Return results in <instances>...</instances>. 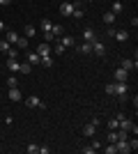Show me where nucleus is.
Wrapping results in <instances>:
<instances>
[{
  "mask_svg": "<svg viewBox=\"0 0 138 154\" xmlns=\"http://www.w3.org/2000/svg\"><path fill=\"white\" fill-rule=\"evenodd\" d=\"M16 48H19V51H28V37H19L16 39Z\"/></svg>",
  "mask_w": 138,
  "mask_h": 154,
  "instance_id": "14",
  "label": "nucleus"
},
{
  "mask_svg": "<svg viewBox=\"0 0 138 154\" xmlns=\"http://www.w3.org/2000/svg\"><path fill=\"white\" fill-rule=\"evenodd\" d=\"M81 152H83V154H94V152H97V149H94V147H92V145H90V147H81Z\"/></svg>",
  "mask_w": 138,
  "mask_h": 154,
  "instance_id": "35",
  "label": "nucleus"
},
{
  "mask_svg": "<svg viewBox=\"0 0 138 154\" xmlns=\"http://www.w3.org/2000/svg\"><path fill=\"white\" fill-rule=\"evenodd\" d=\"M37 35V28L35 26H26V37H35Z\"/></svg>",
  "mask_w": 138,
  "mask_h": 154,
  "instance_id": "29",
  "label": "nucleus"
},
{
  "mask_svg": "<svg viewBox=\"0 0 138 154\" xmlns=\"http://www.w3.org/2000/svg\"><path fill=\"white\" fill-rule=\"evenodd\" d=\"M51 35H53L55 39L62 37V35H65V28H62V26H51Z\"/></svg>",
  "mask_w": 138,
  "mask_h": 154,
  "instance_id": "17",
  "label": "nucleus"
},
{
  "mask_svg": "<svg viewBox=\"0 0 138 154\" xmlns=\"http://www.w3.org/2000/svg\"><path fill=\"white\" fill-rule=\"evenodd\" d=\"M113 39H118V42H127L129 35H127V30H113Z\"/></svg>",
  "mask_w": 138,
  "mask_h": 154,
  "instance_id": "11",
  "label": "nucleus"
},
{
  "mask_svg": "<svg viewBox=\"0 0 138 154\" xmlns=\"http://www.w3.org/2000/svg\"><path fill=\"white\" fill-rule=\"evenodd\" d=\"M51 26H53V23H51L48 19H41V30H44V32H48V30H51Z\"/></svg>",
  "mask_w": 138,
  "mask_h": 154,
  "instance_id": "31",
  "label": "nucleus"
},
{
  "mask_svg": "<svg viewBox=\"0 0 138 154\" xmlns=\"http://www.w3.org/2000/svg\"><path fill=\"white\" fill-rule=\"evenodd\" d=\"M51 152V147H44V145H39V154H48Z\"/></svg>",
  "mask_w": 138,
  "mask_h": 154,
  "instance_id": "37",
  "label": "nucleus"
},
{
  "mask_svg": "<svg viewBox=\"0 0 138 154\" xmlns=\"http://www.w3.org/2000/svg\"><path fill=\"white\" fill-rule=\"evenodd\" d=\"M19 71H21V74H30V71H32V64L28 62V60H26V62H19Z\"/></svg>",
  "mask_w": 138,
  "mask_h": 154,
  "instance_id": "18",
  "label": "nucleus"
},
{
  "mask_svg": "<svg viewBox=\"0 0 138 154\" xmlns=\"http://www.w3.org/2000/svg\"><path fill=\"white\" fill-rule=\"evenodd\" d=\"M81 37H83V42H90V44H92V42L97 39V32H94V30H92L90 26H87L85 30H83V35H81Z\"/></svg>",
  "mask_w": 138,
  "mask_h": 154,
  "instance_id": "8",
  "label": "nucleus"
},
{
  "mask_svg": "<svg viewBox=\"0 0 138 154\" xmlns=\"http://www.w3.org/2000/svg\"><path fill=\"white\" fill-rule=\"evenodd\" d=\"M53 51L58 53V55H62V53H65L67 48H65V44H62V42H58V44H55V48H53Z\"/></svg>",
  "mask_w": 138,
  "mask_h": 154,
  "instance_id": "30",
  "label": "nucleus"
},
{
  "mask_svg": "<svg viewBox=\"0 0 138 154\" xmlns=\"http://www.w3.org/2000/svg\"><path fill=\"white\" fill-rule=\"evenodd\" d=\"M53 39H55V37L51 35V30H48V32H44V42H53Z\"/></svg>",
  "mask_w": 138,
  "mask_h": 154,
  "instance_id": "36",
  "label": "nucleus"
},
{
  "mask_svg": "<svg viewBox=\"0 0 138 154\" xmlns=\"http://www.w3.org/2000/svg\"><path fill=\"white\" fill-rule=\"evenodd\" d=\"M26 60L35 67V64H39V62H41V55H39L37 51H26Z\"/></svg>",
  "mask_w": 138,
  "mask_h": 154,
  "instance_id": "6",
  "label": "nucleus"
},
{
  "mask_svg": "<svg viewBox=\"0 0 138 154\" xmlns=\"http://www.w3.org/2000/svg\"><path fill=\"white\" fill-rule=\"evenodd\" d=\"M2 30H5V21L0 19V32H2Z\"/></svg>",
  "mask_w": 138,
  "mask_h": 154,
  "instance_id": "39",
  "label": "nucleus"
},
{
  "mask_svg": "<svg viewBox=\"0 0 138 154\" xmlns=\"http://www.w3.org/2000/svg\"><path fill=\"white\" fill-rule=\"evenodd\" d=\"M115 147H118L120 154H129V152H131V147H129L127 138H120V140H115Z\"/></svg>",
  "mask_w": 138,
  "mask_h": 154,
  "instance_id": "4",
  "label": "nucleus"
},
{
  "mask_svg": "<svg viewBox=\"0 0 138 154\" xmlns=\"http://www.w3.org/2000/svg\"><path fill=\"white\" fill-rule=\"evenodd\" d=\"M7 5H12V0H0V7H7Z\"/></svg>",
  "mask_w": 138,
  "mask_h": 154,
  "instance_id": "38",
  "label": "nucleus"
},
{
  "mask_svg": "<svg viewBox=\"0 0 138 154\" xmlns=\"http://www.w3.org/2000/svg\"><path fill=\"white\" fill-rule=\"evenodd\" d=\"M7 42H9V44H16V39H19V35H16V32H14V30H7Z\"/></svg>",
  "mask_w": 138,
  "mask_h": 154,
  "instance_id": "23",
  "label": "nucleus"
},
{
  "mask_svg": "<svg viewBox=\"0 0 138 154\" xmlns=\"http://www.w3.org/2000/svg\"><path fill=\"white\" fill-rule=\"evenodd\" d=\"M62 44H65V48H72V46H76V39H74V37H67V35H62Z\"/></svg>",
  "mask_w": 138,
  "mask_h": 154,
  "instance_id": "20",
  "label": "nucleus"
},
{
  "mask_svg": "<svg viewBox=\"0 0 138 154\" xmlns=\"http://www.w3.org/2000/svg\"><path fill=\"white\" fill-rule=\"evenodd\" d=\"M7 69L9 71H19V60L16 58H7Z\"/></svg>",
  "mask_w": 138,
  "mask_h": 154,
  "instance_id": "16",
  "label": "nucleus"
},
{
  "mask_svg": "<svg viewBox=\"0 0 138 154\" xmlns=\"http://www.w3.org/2000/svg\"><path fill=\"white\" fill-rule=\"evenodd\" d=\"M120 67H122V69H127V71H133L136 69V60H122V64H120Z\"/></svg>",
  "mask_w": 138,
  "mask_h": 154,
  "instance_id": "13",
  "label": "nucleus"
},
{
  "mask_svg": "<svg viewBox=\"0 0 138 154\" xmlns=\"http://www.w3.org/2000/svg\"><path fill=\"white\" fill-rule=\"evenodd\" d=\"M76 7H78V0H74V2L65 0V2H60V14H62V16H72Z\"/></svg>",
  "mask_w": 138,
  "mask_h": 154,
  "instance_id": "1",
  "label": "nucleus"
},
{
  "mask_svg": "<svg viewBox=\"0 0 138 154\" xmlns=\"http://www.w3.org/2000/svg\"><path fill=\"white\" fill-rule=\"evenodd\" d=\"M9 48H12V44H9L7 39H0V53H7Z\"/></svg>",
  "mask_w": 138,
  "mask_h": 154,
  "instance_id": "25",
  "label": "nucleus"
},
{
  "mask_svg": "<svg viewBox=\"0 0 138 154\" xmlns=\"http://www.w3.org/2000/svg\"><path fill=\"white\" fill-rule=\"evenodd\" d=\"M115 140H120V131L115 129V131H108V143H115Z\"/></svg>",
  "mask_w": 138,
  "mask_h": 154,
  "instance_id": "26",
  "label": "nucleus"
},
{
  "mask_svg": "<svg viewBox=\"0 0 138 154\" xmlns=\"http://www.w3.org/2000/svg\"><path fill=\"white\" fill-rule=\"evenodd\" d=\"M90 2H92V0H90Z\"/></svg>",
  "mask_w": 138,
  "mask_h": 154,
  "instance_id": "41",
  "label": "nucleus"
},
{
  "mask_svg": "<svg viewBox=\"0 0 138 154\" xmlns=\"http://www.w3.org/2000/svg\"><path fill=\"white\" fill-rule=\"evenodd\" d=\"M124 81H129V71L118 67V69H115V83H124Z\"/></svg>",
  "mask_w": 138,
  "mask_h": 154,
  "instance_id": "7",
  "label": "nucleus"
},
{
  "mask_svg": "<svg viewBox=\"0 0 138 154\" xmlns=\"http://www.w3.org/2000/svg\"><path fill=\"white\" fill-rule=\"evenodd\" d=\"M7 94H9V99H12V101H21V99H23V94H21L19 88H9V92H7Z\"/></svg>",
  "mask_w": 138,
  "mask_h": 154,
  "instance_id": "9",
  "label": "nucleus"
},
{
  "mask_svg": "<svg viewBox=\"0 0 138 154\" xmlns=\"http://www.w3.org/2000/svg\"><path fill=\"white\" fill-rule=\"evenodd\" d=\"M0 12H2V7H0Z\"/></svg>",
  "mask_w": 138,
  "mask_h": 154,
  "instance_id": "40",
  "label": "nucleus"
},
{
  "mask_svg": "<svg viewBox=\"0 0 138 154\" xmlns=\"http://www.w3.org/2000/svg\"><path fill=\"white\" fill-rule=\"evenodd\" d=\"M122 9H124V5H122V0H115L113 2V7H111V12L118 16V14H122Z\"/></svg>",
  "mask_w": 138,
  "mask_h": 154,
  "instance_id": "15",
  "label": "nucleus"
},
{
  "mask_svg": "<svg viewBox=\"0 0 138 154\" xmlns=\"http://www.w3.org/2000/svg\"><path fill=\"white\" fill-rule=\"evenodd\" d=\"M106 127H108V131H115V129H120V122H118V117H111V120L106 122Z\"/></svg>",
  "mask_w": 138,
  "mask_h": 154,
  "instance_id": "21",
  "label": "nucleus"
},
{
  "mask_svg": "<svg viewBox=\"0 0 138 154\" xmlns=\"http://www.w3.org/2000/svg\"><path fill=\"white\" fill-rule=\"evenodd\" d=\"M106 154H118V147H115V143H108V147H104Z\"/></svg>",
  "mask_w": 138,
  "mask_h": 154,
  "instance_id": "28",
  "label": "nucleus"
},
{
  "mask_svg": "<svg viewBox=\"0 0 138 154\" xmlns=\"http://www.w3.org/2000/svg\"><path fill=\"white\" fill-rule=\"evenodd\" d=\"M101 19H104V23H106V26H111V23H115V19H118V16H115L113 12H106L104 16H101Z\"/></svg>",
  "mask_w": 138,
  "mask_h": 154,
  "instance_id": "19",
  "label": "nucleus"
},
{
  "mask_svg": "<svg viewBox=\"0 0 138 154\" xmlns=\"http://www.w3.org/2000/svg\"><path fill=\"white\" fill-rule=\"evenodd\" d=\"M81 53H83V55H90V53H92V44H90V42H85V44L81 46Z\"/></svg>",
  "mask_w": 138,
  "mask_h": 154,
  "instance_id": "27",
  "label": "nucleus"
},
{
  "mask_svg": "<svg viewBox=\"0 0 138 154\" xmlns=\"http://www.w3.org/2000/svg\"><path fill=\"white\" fill-rule=\"evenodd\" d=\"M72 16H74V19H83V9H81V7H76Z\"/></svg>",
  "mask_w": 138,
  "mask_h": 154,
  "instance_id": "34",
  "label": "nucleus"
},
{
  "mask_svg": "<svg viewBox=\"0 0 138 154\" xmlns=\"http://www.w3.org/2000/svg\"><path fill=\"white\" fill-rule=\"evenodd\" d=\"M127 92H129V83H127V81L124 83H115V94H118L120 99H124Z\"/></svg>",
  "mask_w": 138,
  "mask_h": 154,
  "instance_id": "5",
  "label": "nucleus"
},
{
  "mask_svg": "<svg viewBox=\"0 0 138 154\" xmlns=\"http://www.w3.org/2000/svg\"><path fill=\"white\" fill-rule=\"evenodd\" d=\"M26 152L28 154H39V145H37V143H30V145L26 147Z\"/></svg>",
  "mask_w": 138,
  "mask_h": 154,
  "instance_id": "24",
  "label": "nucleus"
},
{
  "mask_svg": "<svg viewBox=\"0 0 138 154\" xmlns=\"http://www.w3.org/2000/svg\"><path fill=\"white\" fill-rule=\"evenodd\" d=\"M26 106H28V108H44V106H46V103L44 101H41V99H39V97H28V99H26Z\"/></svg>",
  "mask_w": 138,
  "mask_h": 154,
  "instance_id": "3",
  "label": "nucleus"
},
{
  "mask_svg": "<svg viewBox=\"0 0 138 154\" xmlns=\"http://www.w3.org/2000/svg\"><path fill=\"white\" fill-rule=\"evenodd\" d=\"M16 85H19L16 76H9V78H7V88H16Z\"/></svg>",
  "mask_w": 138,
  "mask_h": 154,
  "instance_id": "32",
  "label": "nucleus"
},
{
  "mask_svg": "<svg viewBox=\"0 0 138 154\" xmlns=\"http://www.w3.org/2000/svg\"><path fill=\"white\" fill-rule=\"evenodd\" d=\"M94 131H97V127H94L92 122H87L85 127H83V136H87V138H92V136H94Z\"/></svg>",
  "mask_w": 138,
  "mask_h": 154,
  "instance_id": "12",
  "label": "nucleus"
},
{
  "mask_svg": "<svg viewBox=\"0 0 138 154\" xmlns=\"http://www.w3.org/2000/svg\"><path fill=\"white\" fill-rule=\"evenodd\" d=\"M37 53H39V55H51V46H48V42H41V44L37 46Z\"/></svg>",
  "mask_w": 138,
  "mask_h": 154,
  "instance_id": "10",
  "label": "nucleus"
},
{
  "mask_svg": "<svg viewBox=\"0 0 138 154\" xmlns=\"http://www.w3.org/2000/svg\"><path fill=\"white\" fill-rule=\"evenodd\" d=\"M104 90H106V94H115V83H108Z\"/></svg>",
  "mask_w": 138,
  "mask_h": 154,
  "instance_id": "33",
  "label": "nucleus"
},
{
  "mask_svg": "<svg viewBox=\"0 0 138 154\" xmlns=\"http://www.w3.org/2000/svg\"><path fill=\"white\" fill-rule=\"evenodd\" d=\"M92 53H94L97 58H104V55H106V46H104V42L94 39V42H92Z\"/></svg>",
  "mask_w": 138,
  "mask_h": 154,
  "instance_id": "2",
  "label": "nucleus"
},
{
  "mask_svg": "<svg viewBox=\"0 0 138 154\" xmlns=\"http://www.w3.org/2000/svg\"><path fill=\"white\" fill-rule=\"evenodd\" d=\"M39 64H44L46 69H51V67H53V58H51V55H41V62Z\"/></svg>",
  "mask_w": 138,
  "mask_h": 154,
  "instance_id": "22",
  "label": "nucleus"
}]
</instances>
